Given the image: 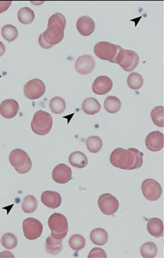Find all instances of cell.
Segmentation results:
<instances>
[{
	"label": "cell",
	"instance_id": "21",
	"mask_svg": "<svg viewBox=\"0 0 164 258\" xmlns=\"http://www.w3.org/2000/svg\"><path fill=\"white\" fill-rule=\"evenodd\" d=\"M63 239L58 240L51 236H48L45 240V248L48 254L53 255L59 254L63 249Z\"/></svg>",
	"mask_w": 164,
	"mask_h": 258
},
{
	"label": "cell",
	"instance_id": "11",
	"mask_svg": "<svg viewBox=\"0 0 164 258\" xmlns=\"http://www.w3.org/2000/svg\"><path fill=\"white\" fill-rule=\"evenodd\" d=\"M65 28L60 25L48 26L42 34L43 39L50 46H54L62 41L65 36Z\"/></svg>",
	"mask_w": 164,
	"mask_h": 258
},
{
	"label": "cell",
	"instance_id": "7",
	"mask_svg": "<svg viewBox=\"0 0 164 258\" xmlns=\"http://www.w3.org/2000/svg\"><path fill=\"white\" fill-rule=\"evenodd\" d=\"M144 197L150 202L158 200L162 194V189L159 182L153 179H146L141 184Z\"/></svg>",
	"mask_w": 164,
	"mask_h": 258
},
{
	"label": "cell",
	"instance_id": "4",
	"mask_svg": "<svg viewBox=\"0 0 164 258\" xmlns=\"http://www.w3.org/2000/svg\"><path fill=\"white\" fill-rule=\"evenodd\" d=\"M9 162L19 174H26L32 169L31 159L27 153L22 149L12 150L9 155Z\"/></svg>",
	"mask_w": 164,
	"mask_h": 258
},
{
	"label": "cell",
	"instance_id": "22",
	"mask_svg": "<svg viewBox=\"0 0 164 258\" xmlns=\"http://www.w3.org/2000/svg\"><path fill=\"white\" fill-rule=\"evenodd\" d=\"M69 162L73 167L78 169H83L88 164V159L84 153L76 151L70 154Z\"/></svg>",
	"mask_w": 164,
	"mask_h": 258
},
{
	"label": "cell",
	"instance_id": "10",
	"mask_svg": "<svg viewBox=\"0 0 164 258\" xmlns=\"http://www.w3.org/2000/svg\"><path fill=\"white\" fill-rule=\"evenodd\" d=\"M98 206L102 214L113 215L118 212L120 203L115 196L110 194L101 195L98 200Z\"/></svg>",
	"mask_w": 164,
	"mask_h": 258
},
{
	"label": "cell",
	"instance_id": "5",
	"mask_svg": "<svg viewBox=\"0 0 164 258\" xmlns=\"http://www.w3.org/2000/svg\"><path fill=\"white\" fill-rule=\"evenodd\" d=\"M48 225L51 230V236L58 240L64 239L68 232V223L64 215L55 213L50 215Z\"/></svg>",
	"mask_w": 164,
	"mask_h": 258
},
{
	"label": "cell",
	"instance_id": "16",
	"mask_svg": "<svg viewBox=\"0 0 164 258\" xmlns=\"http://www.w3.org/2000/svg\"><path fill=\"white\" fill-rule=\"evenodd\" d=\"M19 111V104L14 99H6L0 104V114L4 118L10 119L17 116Z\"/></svg>",
	"mask_w": 164,
	"mask_h": 258
},
{
	"label": "cell",
	"instance_id": "1",
	"mask_svg": "<svg viewBox=\"0 0 164 258\" xmlns=\"http://www.w3.org/2000/svg\"><path fill=\"white\" fill-rule=\"evenodd\" d=\"M110 162L114 167L121 169L131 170L140 169L143 165V154L135 148L128 150L118 148L111 153Z\"/></svg>",
	"mask_w": 164,
	"mask_h": 258
},
{
	"label": "cell",
	"instance_id": "24",
	"mask_svg": "<svg viewBox=\"0 0 164 258\" xmlns=\"http://www.w3.org/2000/svg\"><path fill=\"white\" fill-rule=\"evenodd\" d=\"M120 99L115 96H108L105 99L104 109L106 111L111 114H116L120 111L121 108Z\"/></svg>",
	"mask_w": 164,
	"mask_h": 258
},
{
	"label": "cell",
	"instance_id": "9",
	"mask_svg": "<svg viewBox=\"0 0 164 258\" xmlns=\"http://www.w3.org/2000/svg\"><path fill=\"white\" fill-rule=\"evenodd\" d=\"M118 52L117 45L106 41H101L96 44L94 53L96 56L102 60L112 62Z\"/></svg>",
	"mask_w": 164,
	"mask_h": 258
},
{
	"label": "cell",
	"instance_id": "14",
	"mask_svg": "<svg viewBox=\"0 0 164 258\" xmlns=\"http://www.w3.org/2000/svg\"><path fill=\"white\" fill-rule=\"evenodd\" d=\"M146 148L151 152L160 151L164 147V136L162 133L154 131L150 133L145 139Z\"/></svg>",
	"mask_w": 164,
	"mask_h": 258
},
{
	"label": "cell",
	"instance_id": "29",
	"mask_svg": "<svg viewBox=\"0 0 164 258\" xmlns=\"http://www.w3.org/2000/svg\"><path fill=\"white\" fill-rule=\"evenodd\" d=\"M157 253L158 247L153 242H145L140 248V254L143 257L153 258L156 256Z\"/></svg>",
	"mask_w": 164,
	"mask_h": 258
},
{
	"label": "cell",
	"instance_id": "39",
	"mask_svg": "<svg viewBox=\"0 0 164 258\" xmlns=\"http://www.w3.org/2000/svg\"><path fill=\"white\" fill-rule=\"evenodd\" d=\"M6 51V47L2 41H0V57L4 56Z\"/></svg>",
	"mask_w": 164,
	"mask_h": 258
},
{
	"label": "cell",
	"instance_id": "6",
	"mask_svg": "<svg viewBox=\"0 0 164 258\" xmlns=\"http://www.w3.org/2000/svg\"><path fill=\"white\" fill-rule=\"evenodd\" d=\"M23 232L27 239L35 240L40 237L43 231L42 223L34 218H27L22 223Z\"/></svg>",
	"mask_w": 164,
	"mask_h": 258
},
{
	"label": "cell",
	"instance_id": "23",
	"mask_svg": "<svg viewBox=\"0 0 164 258\" xmlns=\"http://www.w3.org/2000/svg\"><path fill=\"white\" fill-rule=\"evenodd\" d=\"M101 106L99 102L93 97H88L82 103V110L85 114L94 115L99 112Z\"/></svg>",
	"mask_w": 164,
	"mask_h": 258
},
{
	"label": "cell",
	"instance_id": "35",
	"mask_svg": "<svg viewBox=\"0 0 164 258\" xmlns=\"http://www.w3.org/2000/svg\"><path fill=\"white\" fill-rule=\"evenodd\" d=\"M52 25H60L65 29L67 27V20L62 14L56 13L49 19L47 27L52 26Z\"/></svg>",
	"mask_w": 164,
	"mask_h": 258
},
{
	"label": "cell",
	"instance_id": "20",
	"mask_svg": "<svg viewBox=\"0 0 164 258\" xmlns=\"http://www.w3.org/2000/svg\"><path fill=\"white\" fill-rule=\"evenodd\" d=\"M90 239L93 244L102 246L107 244L108 239V233L102 228H96L90 232Z\"/></svg>",
	"mask_w": 164,
	"mask_h": 258
},
{
	"label": "cell",
	"instance_id": "19",
	"mask_svg": "<svg viewBox=\"0 0 164 258\" xmlns=\"http://www.w3.org/2000/svg\"><path fill=\"white\" fill-rule=\"evenodd\" d=\"M147 230L151 236L160 238L163 236V223L158 218H151L147 224Z\"/></svg>",
	"mask_w": 164,
	"mask_h": 258
},
{
	"label": "cell",
	"instance_id": "34",
	"mask_svg": "<svg viewBox=\"0 0 164 258\" xmlns=\"http://www.w3.org/2000/svg\"><path fill=\"white\" fill-rule=\"evenodd\" d=\"M1 242L3 246L7 249H14L18 244L17 237L12 233H6L3 235Z\"/></svg>",
	"mask_w": 164,
	"mask_h": 258
},
{
	"label": "cell",
	"instance_id": "17",
	"mask_svg": "<svg viewBox=\"0 0 164 258\" xmlns=\"http://www.w3.org/2000/svg\"><path fill=\"white\" fill-rule=\"evenodd\" d=\"M77 29L83 36H90L93 34L95 29V24L93 20L88 16H82L78 19Z\"/></svg>",
	"mask_w": 164,
	"mask_h": 258
},
{
	"label": "cell",
	"instance_id": "13",
	"mask_svg": "<svg viewBox=\"0 0 164 258\" xmlns=\"http://www.w3.org/2000/svg\"><path fill=\"white\" fill-rule=\"evenodd\" d=\"M52 177L58 184H67L72 178V169L65 164H58L52 170Z\"/></svg>",
	"mask_w": 164,
	"mask_h": 258
},
{
	"label": "cell",
	"instance_id": "31",
	"mask_svg": "<svg viewBox=\"0 0 164 258\" xmlns=\"http://www.w3.org/2000/svg\"><path fill=\"white\" fill-rule=\"evenodd\" d=\"M144 83L142 75L136 72L131 73L128 77L127 84L131 89L139 90L143 87Z\"/></svg>",
	"mask_w": 164,
	"mask_h": 258
},
{
	"label": "cell",
	"instance_id": "18",
	"mask_svg": "<svg viewBox=\"0 0 164 258\" xmlns=\"http://www.w3.org/2000/svg\"><path fill=\"white\" fill-rule=\"evenodd\" d=\"M40 199H41L42 204L49 209H58L62 205V197L57 191H45L43 192Z\"/></svg>",
	"mask_w": 164,
	"mask_h": 258
},
{
	"label": "cell",
	"instance_id": "27",
	"mask_svg": "<svg viewBox=\"0 0 164 258\" xmlns=\"http://www.w3.org/2000/svg\"><path fill=\"white\" fill-rule=\"evenodd\" d=\"M38 203L33 195H27L24 198L22 204V209L25 214H32L37 210Z\"/></svg>",
	"mask_w": 164,
	"mask_h": 258
},
{
	"label": "cell",
	"instance_id": "15",
	"mask_svg": "<svg viewBox=\"0 0 164 258\" xmlns=\"http://www.w3.org/2000/svg\"><path fill=\"white\" fill-rule=\"evenodd\" d=\"M113 83L110 77L99 76L94 80L92 85L93 93L99 96L107 94L112 90Z\"/></svg>",
	"mask_w": 164,
	"mask_h": 258
},
{
	"label": "cell",
	"instance_id": "32",
	"mask_svg": "<svg viewBox=\"0 0 164 258\" xmlns=\"http://www.w3.org/2000/svg\"><path fill=\"white\" fill-rule=\"evenodd\" d=\"M68 244H69L71 249L75 250V251H78L83 249L86 244V240L84 237L80 234H74L70 237L69 240H68Z\"/></svg>",
	"mask_w": 164,
	"mask_h": 258
},
{
	"label": "cell",
	"instance_id": "38",
	"mask_svg": "<svg viewBox=\"0 0 164 258\" xmlns=\"http://www.w3.org/2000/svg\"><path fill=\"white\" fill-rule=\"evenodd\" d=\"M39 44L43 49H50L52 47L44 41V39H43L42 34H40L39 37Z\"/></svg>",
	"mask_w": 164,
	"mask_h": 258
},
{
	"label": "cell",
	"instance_id": "26",
	"mask_svg": "<svg viewBox=\"0 0 164 258\" xmlns=\"http://www.w3.org/2000/svg\"><path fill=\"white\" fill-rule=\"evenodd\" d=\"M86 146H87L88 151L92 154H97L102 149V140L99 137L90 136L86 140Z\"/></svg>",
	"mask_w": 164,
	"mask_h": 258
},
{
	"label": "cell",
	"instance_id": "30",
	"mask_svg": "<svg viewBox=\"0 0 164 258\" xmlns=\"http://www.w3.org/2000/svg\"><path fill=\"white\" fill-rule=\"evenodd\" d=\"M50 111L56 114H60L65 112L67 104L64 99L60 97H54L49 102Z\"/></svg>",
	"mask_w": 164,
	"mask_h": 258
},
{
	"label": "cell",
	"instance_id": "28",
	"mask_svg": "<svg viewBox=\"0 0 164 258\" xmlns=\"http://www.w3.org/2000/svg\"><path fill=\"white\" fill-rule=\"evenodd\" d=\"M2 36L7 42H11L17 39L19 36V31L13 25H5L2 27Z\"/></svg>",
	"mask_w": 164,
	"mask_h": 258
},
{
	"label": "cell",
	"instance_id": "33",
	"mask_svg": "<svg viewBox=\"0 0 164 258\" xmlns=\"http://www.w3.org/2000/svg\"><path fill=\"white\" fill-rule=\"evenodd\" d=\"M152 121L156 126H164V108L163 106L155 107L151 112Z\"/></svg>",
	"mask_w": 164,
	"mask_h": 258
},
{
	"label": "cell",
	"instance_id": "25",
	"mask_svg": "<svg viewBox=\"0 0 164 258\" xmlns=\"http://www.w3.org/2000/svg\"><path fill=\"white\" fill-rule=\"evenodd\" d=\"M17 16L20 23L28 25L34 21L35 13L29 7H25L19 10Z\"/></svg>",
	"mask_w": 164,
	"mask_h": 258
},
{
	"label": "cell",
	"instance_id": "40",
	"mask_svg": "<svg viewBox=\"0 0 164 258\" xmlns=\"http://www.w3.org/2000/svg\"><path fill=\"white\" fill-rule=\"evenodd\" d=\"M10 256L14 257V255L12 254L11 253H10L9 251H4V252H2V254H0V257H10Z\"/></svg>",
	"mask_w": 164,
	"mask_h": 258
},
{
	"label": "cell",
	"instance_id": "36",
	"mask_svg": "<svg viewBox=\"0 0 164 258\" xmlns=\"http://www.w3.org/2000/svg\"><path fill=\"white\" fill-rule=\"evenodd\" d=\"M88 257H107V254L104 250L101 248L95 247L91 250Z\"/></svg>",
	"mask_w": 164,
	"mask_h": 258
},
{
	"label": "cell",
	"instance_id": "2",
	"mask_svg": "<svg viewBox=\"0 0 164 258\" xmlns=\"http://www.w3.org/2000/svg\"><path fill=\"white\" fill-rule=\"evenodd\" d=\"M117 54L111 62L118 64L126 72L133 71L137 67L140 61L138 54L132 50L123 49L119 45H117Z\"/></svg>",
	"mask_w": 164,
	"mask_h": 258
},
{
	"label": "cell",
	"instance_id": "8",
	"mask_svg": "<svg viewBox=\"0 0 164 258\" xmlns=\"http://www.w3.org/2000/svg\"><path fill=\"white\" fill-rule=\"evenodd\" d=\"M45 90V85L42 80L34 79L30 80L25 85L24 92L25 97L28 99L35 100L44 96Z\"/></svg>",
	"mask_w": 164,
	"mask_h": 258
},
{
	"label": "cell",
	"instance_id": "12",
	"mask_svg": "<svg viewBox=\"0 0 164 258\" xmlns=\"http://www.w3.org/2000/svg\"><path fill=\"white\" fill-rule=\"evenodd\" d=\"M75 70L78 74L86 75L91 74L95 67L94 57L89 54H84L78 57L75 62Z\"/></svg>",
	"mask_w": 164,
	"mask_h": 258
},
{
	"label": "cell",
	"instance_id": "3",
	"mask_svg": "<svg viewBox=\"0 0 164 258\" xmlns=\"http://www.w3.org/2000/svg\"><path fill=\"white\" fill-rule=\"evenodd\" d=\"M52 126V117L48 112L39 110L33 116L31 129L35 134L45 136L50 132Z\"/></svg>",
	"mask_w": 164,
	"mask_h": 258
},
{
	"label": "cell",
	"instance_id": "37",
	"mask_svg": "<svg viewBox=\"0 0 164 258\" xmlns=\"http://www.w3.org/2000/svg\"><path fill=\"white\" fill-rule=\"evenodd\" d=\"M12 4V1H0V14L6 12Z\"/></svg>",
	"mask_w": 164,
	"mask_h": 258
}]
</instances>
